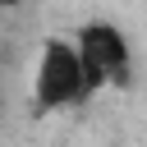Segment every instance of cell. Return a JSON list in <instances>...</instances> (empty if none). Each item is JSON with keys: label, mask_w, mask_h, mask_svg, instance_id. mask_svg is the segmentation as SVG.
Listing matches in <instances>:
<instances>
[{"label": "cell", "mask_w": 147, "mask_h": 147, "mask_svg": "<svg viewBox=\"0 0 147 147\" xmlns=\"http://www.w3.org/2000/svg\"><path fill=\"white\" fill-rule=\"evenodd\" d=\"M28 92H32V106L41 115H60V110H74L87 96H96L87 69H83V55L74 46V37H46L37 46Z\"/></svg>", "instance_id": "cell-1"}, {"label": "cell", "mask_w": 147, "mask_h": 147, "mask_svg": "<svg viewBox=\"0 0 147 147\" xmlns=\"http://www.w3.org/2000/svg\"><path fill=\"white\" fill-rule=\"evenodd\" d=\"M74 46L83 55V69L92 78V92H106V87H129L133 78V46L124 37L119 23L110 18H87L74 28Z\"/></svg>", "instance_id": "cell-2"}]
</instances>
